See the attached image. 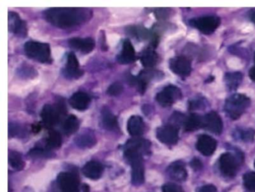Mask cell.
<instances>
[{
	"mask_svg": "<svg viewBox=\"0 0 255 192\" xmlns=\"http://www.w3.org/2000/svg\"><path fill=\"white\" fill-rule=\"evenodd\" d=\"M92 12L85 8H52L46 10L44 17L53 26L70 29L91 19Z\"/></svg>",
	"mask_w": 255,
	"mask_h": 192,
	"instance_id": "cell-1",
	"label": "cell"
},
{
	"mask_svg": "<svg viewBox=\"0 0 255 192\" xmlns=\"http://www.w3.org/2000/svg\"><path fill=\"white\" fill-rule=\"evenodd\" d=\"M250 103V99L246 95L235 94L227 99L225 111L230 118L236 120L244 113Z\"/></svg>",
	"mask_w": 255,
	"mask_h": 192,
	"instance_id": "cell-2",
	"label": "cell"
},
{
	"mask_svg": "<svg viewBox=\"0 0 255 192\" xmlns=\"http://www.w3.org/2000/svg\"><path fill=\"white\" fill-rule=\"evenodd\" d=\"M24 51L29 58L41 63H50L52 61L50 45L42 42H26Z\"/></svg>",
	"mask_w": 255,
	"mask_h": 192,
	"instance_id": "cell-3",
	"label": "cell"
},
{
	"mask_svg": "<svg viewBox=\"0 0 255 192\" xmlns=\"http://www.w3.org/2000/svg\"><path fill=\"white\" fill-rule=\"evenodd\" d=\"M125 159L132 166V183L136 186L142 184L145 180V169L142 155L134 154H125Z\"/></svg>",
	"mask_w": 255,
	"mask_h": 192,
	"instance_id": "cell-4",
	"label": "cell"
},
{
	"mask_svg": "<svg viewBox=\"0 0 255 192\" xmlns=\"http://www.w3.org/2000/svg\"><path fill=\"white\" fill-rule=\"evenodd\" d=\"M181 90L174 85H169L164 89L162 90L160 93H158L156 96L157 103L163 107H169L172 106L176 101L181 99Z\"/></svg>",
	"mask_w": 255,
	"mask_h": 192,
	"instance_id": "cell-5",
	"label": "cell"
},
{
	"mask_svg": "<svg viewBox=\"0 0 255 192\" xmlns=\"http://www.w3.org/2000/svg\"><path fill=\"white\" fill-rule=\"evenodd\" d=\"M190 23L191 26L197 28L203 34L210 35L220 24V18L215 16L203 17L191 19Z\"/></svg>",
	"mask_w": 255,
	"mask_h": 192,
	"instance_id": "cell-6",
	"label": "cell"
},
{
	"mask_svg": "<svg viewBox=\"0 0 255 192\" xmlns=\"http://www.w3.org/2000/svg\"><path fill=\"white\" fill-rule=\"evenodd\" d=\"M239 159L231 153H225L221 155L219 166L222 173L228 177H233L237 172Z\"/></svg>",
	"mask_w": 255,
	"mask_h": 192,
	"instance_id": "cell-7",
	"label": "cell"
},
{
	"mask_svg": "<svg viewBox=\"0 0 255 192\" xmlns=\"http://www.w3.org/2000/svg\"><path fill=\"white\" fill-rule=\"evenodd\" d=\"M156 134L160 142L167 145H174L178 141V128L171 124L158 128Z\"/></svg>",
	"mask_w": 255,
	"mask_h": 192,
	"instance_id": "cell-8",
	"label": "cell"
},
{
	"mask_svg": "<svg viewBox=\"0 0 255 192\" xmlns=\"http://www.w3.org/2000/svg\"><path fill=\"white\" fill-rule=\"evenodd\" d=\"M57 183L63 192H80L78 179L74 173L62 172L58 175Z\"/></svg>",
	"mask_w": 255,
	"mask_h": 192,
	"instance_id": "cell-9",
	"label": "cell"
},
{
	"mask_svg": "<svg viewBox=\"0 0 255 192\" xmlns=\"http://www.w3.org/2000/svg\"><path fill=\"white\" fill-rule=\"evenodd\" d=\"M169 67L174 74L180 77H188L191 71V61L185 56H177L170 60Z\"/></svg>",
	"mask_w": 255,
	"mask_h": 192,
	"instance_id": "cell-10",
	"label": "cell"
},
{
	"mask_svg": "<svg viewBox=\"0 0 255 192\" xmlns=\"http://www.w3.org/2000/svg\"><path fill=\"white\" fill-rule=\"evenodd\" d=\"M150 142L143 138L131 139L125 146V152L133 153L143 155L150 152Z\"/></svg>",
	"mask_w": 255,
	"mask_h": 192,
	"instance_id": "cell-11",
	"label": "cell"
},
{
	"mask_svg": "<svg viewBox=\"0 0 255 192\" xmlns=\"http://www.w3.org/2000/svg\"><path fill=\"white\" fill-rule=\"evenodd\" d=\"M203 128L214 134H221L223 130L222 119L215 112H210L204 117Z\"/></svg>",
	"mask_w": 255,
	"mask_h": 192,
	"instance_id": "cell-12",
	"label": "cell"
},
{
	"mask_svg": "<svg viewBox=\"0 0 255 192\" xmlns=\"http://www.w3.org/2000/svg\"><path fill=\"white\" fill-rule=\"evenodd\" d=\"M8 28L11 32H13L20 37H25L27 35L26 22H24L16 12L8 13Z\"/></svg>",
	"mask_w": 255,
	"mask_h": 192,
	"instance_id": "cell-13",
	"label": "cell"
},
{
	"mask_svg": "<svg viewBox=\"0 0 255 192\" xmlns=\"http://www.w3.org/2000/svg\"><path fill=\"white\" fill-rule=\"evenodd\" d=\"M217 142L213 138L208 134H201L198 137L196 148L198 151L206 156H209L215 152Z\"/></svg>",
	"mask_w": 255,
	"mask_h": 192,
	"instance_id": "cell-14",
	"label": "cell"
},
{
	"mask_svg": "<svg viewBox=\"0 0 255 192\" xmlns=\"http://www.w3.org/2000/svg\"><path fill=\"white\" fill-rule=\"evenodd\" d=\"M64 74L68 78H78L83 76V71L80 69L78 59L74 53H70L67 56Z\"/></svg>",
	"mask_w": 255,
	"mask_h": 192,
	"instance_id": "cell-15",
	"label": "cell"
},
{
	"mask_svg": "<svg viewBox=\"0 0 255 192\" xmlns=\"http://www.w3.org/2000/svg\"><path fill=\"white\" fill-rule=\"evenodd\" d=\"M68 43L70 48L74 49L85 54L92 52L95 47V42L90 38H74L70 39Z\"/></svg>",
	"mask_w": 255,
	"mask_h": 192,
	"instance_id": "cell-16",
	"label": "cell"
},
{
	"mask_svg": "<svg viewBox=\"0 0 255 192\" xmlns=\"http://www.w3.org/2000/svg\"><path fill=\"white\" fill-rule=\"evenodd\" d=\"M41 117L43 124L46 127H52L59 121L60 115L59 111L56 110L53 106L46 104L42 109Z\"/></svg>",
	"mask_w": 255,
	"mask_h": 192,
	"instance_id": "cell-17",
	"label": "cell"
},
{
	"mask_svg": "<svg viewBox=\"0 0 255 192\" xmlns=\"http://www.w3.org/2000/svg\"><path fill=\"white\" fill-rule=\"evenodd\" d=\"M136 59V52L130 40H125L121 53L118 55V61L121 64H128L134 62Z\"/></svg>",
	"mask_w": 255,
	"mask_h": 192,
	"instance_id": "cell-18",
	"label": "cell"
},
{
	"mask_svg": "<svg viewBox=\"0 0 255 192\" xmlns=\"http://www.w3.org/2000/svg\"><path fill=\"white\" fill-rule=\"evenodd\" d=\"M70 106L78 111L86 110L91 103V99L86 93L79 92L74 94L69 99Z\"/></svg>",
	"mask_w": 255,
	"mask_h": 192,
	"instance_id": "cell-19",
	"label": "cell"
},
{
	"mask_svg": "<svg viewBox=\"0 0 255 192\" xmlns=\"http://www.w3.org/2000/svg\"><path fill=\"white\" fill-rule=\"evenodd\" d=\"M168 174L176 181H184L187 178V172L185 165L180 161L173 162L168 168Z\"/></svg>",
	"mask_w": 255,
	"mask_h": 192,
	"instance_id": "cell-20",
	"label": "cell"
},
{
	"mask_svg": "<svg viewBox=\"0 0 255 192\" xmlns=\"http://www.w3.org/2000/svg\"><path fill=\"white\" fill-rule=\"evenodd\" d=\"M104 170L102 164L96 161H90L83 167V173L89 179H98L102 176Z\"/></svg>",
	"mask_w": 255,
	"mask_h": 192,
	"instance_id": "cell-21",
	"label": "cell"
},
{
	"mask_svg": "<svg viewBox=\"0 0 255 192\" xmlns=\"http://www.w3.org/2000/svg\"><path fill=\"white\" fill-rule=\"evenodd\" d=\"M101 118H102V125L106 130L109 131H118L119 130L118 120L117 117L112 114L108 108H104L101 111Z\"/></svg>",
	"mask_w": 255,
	"mask_h": 192,
	"instance_id": "cell-22",
	"label": "cell"
},
{
	"mask_svg": "<svg viewBox=\"0 0 255 192\" xmlns=\"http://www.w3.org/2000/svg\"><path fill=\"white\" fill-rule=\"evenodd\" d=\"M145 125L142 117L139 116H132L128 120V130L132 136H139L143 134Z\"/></svg>",
	"mask_w": 255,
	"mask_h": 192,
	"instance_id": "cell-23",
	"label": "cell"
},
{
	"mask_svg": "<svg viewBox=\"0 0 255 192\" xmlns=\"http://www.w3.org/2000/svg\"><path fill=\"white\" fill-rule=\"evenodd\" d=\"M96 138L91 131H85L80 133L75 138V143L81 148H89L96 144Z\"/></svg>",
	"mask_w": 255,
	"mask_h": 192,
	"instance_id": "cell-24",
	"label": "cell"
},
{
	"mask_svg": "<svg viewBox=\"0 0 255 192\" xmlns=\"http://www.w3.org/2000/svg\"><path fill=\"white\" fill-rule=\"evenodd\" d=\"M158 58L157 53L151 47L144 50L140 56L141 62L146 68L154 67L157 64Z\"/></svg>",
	"mask_w": 255,
	"mask_h": 192,
	"instance_id": "cell-25",
	"label": "cell"
},
{
	"mask_svg": "<svg viewBox=\"0 0 255 192\" xmlns=\"http://www.w3.org/2000/svg\"><path fill=\"white\" fill-rule=\"evenodd\" d=\"M204 117L199 115L191 114L189 116L184 123V128L187 131H195L200 128H203Z\"/></svg>",
	"mask_w": 255,
	"mask_h": 192,
	"instance_id": "cell-26",
	"label": "cell"
},
{
	"mask_svg": "<svg viewBox=\"0 0 255 192\" xmlns=\"http://www.w3.org/2000/svg\"><path fill=\"white\" fill-rule=\"evenodd\" d=\"M80 127V121L75 115L68 116L63 123V129L64 133L67 135L74 134Z\"/></svg>",
	"mask_w": 255,
	"mask_h": 192,
	"instance_id": "cell-27",
	"label": "cell"
},
{
	"mask_svg": "<svg viewBox=\"0 0 255 192\" xmlns=\"http://www.w3.org/2000/svg\"><path fill=\"white\" fill-rule=\"evenodd\" d=\"M242 80V75L240 72L227 73L225 76V81L230 90H236Z\"/></svg>",
	"mask_w": 255,
	"mask_h": 192,
	"instance_id": "cell-28",
	"label": "cell"
},
{
	"mask_svg": "<svg viewBox=\"0 0 255 192\" xmlns=\"http://www.w3.org/2000/svg\"><path fill=\"white\" fill-rule=\"evenodd\" d=\"M127 30L129 35L134 36L136 38L141 39V40H145V39L151 37L150 31L140 26H129L127 29Z\"/></svg>",
	"mask_w": 255,
	"mask_h": 192,
	"instance_id": "cell-29",
	"label": "cell"
},
{
	"mask_svg": "<svg viewBox=\"0 0 255 192\" xmlns=\"http://www.w3.org/2000/svg\"><path fill=\"white\" fill-rule=\"evenodd\" d=\"M8 162L9 165L17 171L22 170L25 166V162L22 160V156L16 151H9Z\"/></svg>",
	"mask_w": 255,
	"mask_h": 192,
	"instance_id": "cell-30",
	"label": "cell"
},
{
	"mask_svg": "<svg viewBox=\"0 0 255 192\" xmlns=\"http://www.w3.org/2000/svg\"><path fill=\"white\" fill-rule=\"evenodd\" d=\"M46 143V148L48 149L59 148L62 144V136H61L60 133L55 131V130H51L48 134Z\"/></svg>",
	"mask_w": 255,
	"mask_h": 192,
	"instance_id": "cell-31",
	"label": "cell"
},
{
	"mask_svg": "<svg viewBox=\"0 0 255 192\" xmlns=\"http://www.w3.org/2000/svg\"><path fill=\"white\" fill-rule=\"evenodd\" d=\"M245 187L249 192H255V173L249 172L243 176Z\"/></svg>",
	"mask_w": 255,
	"mask_h": 192,
	"instance_id": "cell-32",
	"label": "cell"
},
{
	"mask_svg": "<svg viewBox=\"0 0 255 192\" xmlns=\"http://www.w3.org/2000/svg\"><path fill=\"white\" fill-rule=\"evenodd\" d=\"M124 92V87L120 82H115L108 87L107 89V94L109 96H117Z\"/></svg>",
	"mask_w": 255,
	"mask_h": 192,
	"instance_id": "cell-33",
	"label": "cell"
},
{
	"mask_svg": "<svg viewBox=\"0 0 255 192\" xmlns=\"http://www.w3.org/2000/svg\"><path fill=\"white\" fill-rule=\"evenodd\" d=\"M186 118L185 116L184 115L181 114L180 112H174V114L172 115L171 117V125L174 126V127L178 128V126L184 125L185 123Z\"/></svg>",
	"mask_w": 255,
	"mask_h": 192,
	"instance_id": "cell-34",
	"label": "cell"
},
{
	"mask_svg": "<svg viewBox=\"0 0 255 192\" xmlns=\"http://www.w3.org/2000/svg\"><path fill=\"white\" fill-rule=\"evenodd\" d=\"M255 136V131L252 129H248V130H241L239 132V137L243 141L249 142V141H253Z\"/></svg>",
	"mask_w": 255,
	"mask_h": 192,
	"instance_id": "cell-35",
	"label": "cell"
},
{
	"mask_svg": "<svg viewBox=\"0 0 255 192\" xmlns=\"http://www.w3.org/2000/svg\"><path fill=\"white\" fill-rule=\"evenodd\" d=\"M171 10L170 8H156L154 11L155 17L158 19H166L171 15Z\"/></svg>",
	"mask_w": 255,
	"mask_h": 192,
	"instance_id": "cell-36",
	"label": "cell"
},
{
	"mask_svg": "<svg viewBox=\"0 0 255 192\" xmlns=\"http://www.w3.org/2000/svg\"><path fill=\"white\" fill-rule=\"evenodd\" d=\"M50 153L46 150L42 149V148H34L29 151V155L33 158H40V157H46L49 155Z\"/></svg>",
	"mask_w": 255,
	"mask_h": 192,
	"instance_id": "cell-37",
	"label": "cell"
},
{
	"mask_svg": "<svg viewBox=\"0 0 255 192\" xmlns=\"http://www.w3.org/2000/svg\"><path fill=\"white\" fill-rule=\"evenodd\" d=\"M163 192H184L180 186L174 183H167L163 186Z\"/></svg>",
	"mask_w": 255,
	"mask_h": 192,
	"instance_id": "cell-38",
	"label": "cell"
},
{
	"mask_svg": "<svg viewBox=\"0 0 255 192\" xmlns=\"http://www.w3.org/2000/svg\"><path fill=\"white\" fill-rule=\"evenodd\" d=\"M21 133H22V130L18 124L9 123V127H8L9 137L16 136V135L21 134Z\"/></svg>",
	"mask_w": 255,
	"mask_h": 192,
	"instance_id": "cell-39",
	"label": "cell"
},
{
	"mask_svg": "<svg viewBox=\"0 0 255 192\" xmlns=\"http://www.w3.org/2000/svg\"><path fill=\"white\" fill-rule=\"evenodd\" d=\"M205 106V103L201 99H196L190 102L189 109L190 110H197V109H203Z\"/></svg>",
	"mask_w": 255,
	"mask_h": 192,
	"instance_id": "cell-40",
	"label": "cell"
},
{
	"mask_svg": "<svg viewBox=\"0 0 255 192\" xmlns=\"http://www.w3.org/2000/svg\"><path fill=\"white\" fill-rule=\"evenodd\" d=\"M197 192H217V189L213 185H206L197 189Z\"/></svg>",
	"mask_w": 255,
	"mask_h": 192,
	"instance_id": "cell-41",
	"label": "cell"
},
{
	"mask_svg": "<svg viewBox=\"0 0 255 192\" xmlns=\"http://www.w3.org/2000/svg\"><path fill=\"white\" fill-rule=\"evenodd\" d=\"M191 166L195 170H200L202 168V163L198 159H193L191 162Z\"/></svg>",
	"mask_w": 255,
	"mask_h": 192,
	"instance_id": "cell-42",
	"label": "cell"
},
{
	"mask_svg": "<svg viewBox=\"0 0 255 192\" xmlns=\"http://www.w3.org/2000/svg\"><path fill=\"white\" fill-rule=\"evenodd\" d=\"M249 76H250V78H252V80L255 82V66L252 67L249 71Z\"/></svg>",
	"mask_w": 255,
	"mask_h": 192,
	"instance_id": "cell-43",
	"label": "cell"
},
{
	"mask_svg": "<svg viewBox=\"0 0 255 192\" xmlns=\"http://www.w3.org/2000/svg\"><path fill=\"white\" fill-rule=\"evenodd\" d=\"M32 130H33L34 133H39V132L41 130V126L39 125V124H37V125H34L33 127H32Z\"/></svg>",
	"mask_w": 255,
	"mask_h": 192,
	"instance_id": "cell-44",
	"label": "cell"
},
{
	"mask_svg": "<svg viewBox=\"0 0 255 192\" xmlns=\"http://www.w3.org/2000/svg\"><path fill=\"white\" fill-rule=\"evenodd\" d=\"M250 18L251 19H252V22H253L254 23H255V9L253 10V11L251 12Z\"/></svg>",
	"mask_w": 255,
	"mask_h": 192,
	"instance_id": "cell-45",
	"label": "cell"
},
{
	"mask_svg": "<svg viewBox=\"0 0 255 192\" xmlns=\"http://www.w3.org/2000/svg\"></svg>",
	"mask_w": 255,
	"mask_h": 192,
	"instance_id": "cell-46",
	"label": "cell"
},
{
	"mask_svg": "<svg viewBox=\"0 0 255 192\" xmlns=\"http://www.w3.org/2000/svg\"></svg>",
	"mask_w": 255,
	"mask_h": 192,
	"instance_id": "cell-47",
	"label": "cell"
}]
</instances>
